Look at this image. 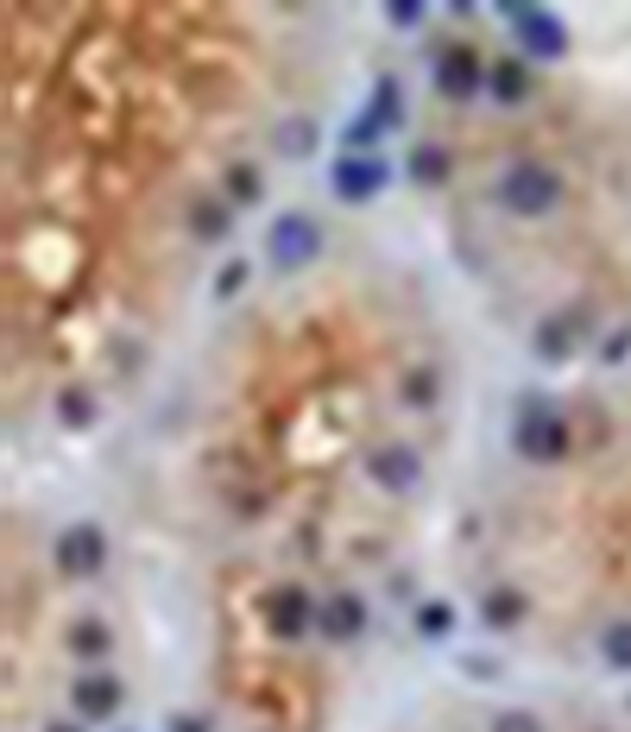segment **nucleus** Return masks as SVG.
I'll return each instance as SVG.
<instances>
[{
  "mask_svg": "<svg viewBox=\"0 0 631 732\" xmlns=\"http://www.w3.org/2000/svg\"><path fill=\"white\" fill-rule=\"evenodd\" d=\"M309 240H316V227H309V222H297V215H291V222H278V259H284V266H291L297 252H309Z\"/></svg>",
  "mask_w": 631,
  "mask_h": 732,
  "instance_id": "2",
  "label": "nucleus"
},
{
  "mask_svg": "<svg viewBox=\"0 0 631 732\" xmlns=\"http://www.w3.org/2000/svg\"><path fill=\"white\" fill-rule=\"evenodd\" d=\"M95 537H89V530H76L70 543H64V568H89V562H95Z\"/></svg>",
  "mask_w": 631,
  "mask_h": 732,
  "instance_id": "5",
  "label": "nucleus"
},
{
  "mask_svg": "<svg viewBox=\"0 0 631 732\" xmlns=\"http://www.w3.org/2000/svg\"><path fill=\"white\" fill-rule=\"evenodd\" d=\"M499 732H537V727H530L525 713H511V720H499Z\"/></svg>",
  "mask_w": 631,
  "mask_h": 732,
  "instance_id": "8",
  "label": "nucleus"
},
{
  "mask_svg": "<svg viewBox=\"0 0 631 732\" xmlns=\"http://www.w3.org/2000/svg\"><path fill=\"white\" fill-rule=\"evenodd\" d=\"M341 196H373V183H379V165H341Z\"/></svg>",
  "mask_w": 631,
  "mask_h": 732,
  "instance_id": "3",
  "label": "nucleus"
},
{
  "mask_svg": "<svg viewBox=\"0 0 631 732\" xmlns=\"http://www.w3.org/2000/svg\"><path fill=\"white\" fill-rule=\"evenodd\" d=\"M76 707H82V713H114V682H82V688H76Z\"/></svg>",
  "mask_w": 631,
  "mask_h": 732,
  "instance_id": "4",
  "label": "nucleus"
},
{
  "mask_svg": "<svg viewBox=\"0 0 631 732\" xmlns=\"http://www.w3.org/2000/svg\"><path fill=\"white\" fill-rule=\"evenodd\" d=\"M606 663H619V669H631V626H619L612 638H606Z\"/></svg>",
  "mask_w": 631,
  "mask_h": 732,
  "instance_id": "7",
  "label": "nucleus"
},
{
  "mask_svg": "<svg viewBox=\"0 0 631 732\" xmlns=\"http://www.w3.org/2000/svg\"><path fill=\"white\" fill-rule=\"evenodd\" d=\"M511 20H518V25H525V32H530V38H525L530 50H555V32H550V25H543V20H530V13H511Z\"/></svg>",
  "mask_w": 631,
  "mask_h": 732,
  "instance_id": "6",
  "label": "nucleus"
},
{
  "mask_svg": "<svg viewBox=\"0 0 631 732\" xmlns=\"http://www.w3.org/2000/svg\"><path fill=\"white\" fill-rule=\"evenodd\" d=\"M518 215H543L555 202V177L543 171V165H518V171H505V190H499Z\"/></svg>",
  "mask_w": 631,
  "mask_h": 732,
  "instance_id": "1",
  "label": "nucleus"
}]
</instances>
